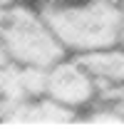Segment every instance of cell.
<instances>
[{
    "label": "cell",
    "instance_id": "4",
    "mask_svg": "<svg viewBox=\"0 0 124 129\" xmlns=\"http://www.w3.org/2000/svg\"><path fill=\"white\" fill-rule=\"evenodd\" d=\"M77 60L84 64V70L94 80L97 94L124 84V47L117 50L112 45V47L82 52V55H77Z\"/></svg>",
    "mask_w": 124,
    "mask_h": 129
},
{
    "label": "cell",
    "instance_id": "2",
    "mask_svg": "<svg viewBox=\"0 0 124 129\" xmlns=\"http://www.w3.org/2000/svg\"><path fill=\"white\" fill-rule=\"evenodd\" d=\"M0 45L20 67L47 70L65 57V47L37 10L8 3L0 8Z\"/></svg>",
    "mask_w": 124,
    "mask_h": 129
},
{
    "label": "cell",
    "instance_id": "5",
    "mask_svg": "<svg viewBox=\"0 0 124 129\" xmlns=\"http://www.w3.org/2000/svg\"><path fill=\"white\" fill-rule=\"evenodd\" d=\"M102 102H107L112 109H117V112L124 117V84L119 87H114V89H109V92H102Z\"/></svg>",
    "mask_w": 124,
    "mask_h": 129
},
{
    "label": "cell",
    "instance_id": "3",
    "mask_svg": "<svg viewBox=\"0 0 124 129\" xmlns=\"http://www.w3.org/2000/svg\"><path fill=\"white\" fill-rule=\"evenodd\" d=\"M42 94L50 97L62 107H70L77 112L79 107H87L97 97V87L84 64L75 60L62 57L60 62L45 70V82H42Z\"/></svg>",
    "mask_w": 124,
    "mask_h": 129
},
{
    "label": "cell",
    "instance_id": "1",
    "mask_svg": "<svg viewBox=\"0 0 124 129\" xmlns=\"http://www.w3.org/2000/svg\"><path fill=\"white\" fill-rule=\"evenodd\" d=\"M42 15L65 52H92L119 45L117 0H40Z\"/></svg>",
    "mask_w": 124,
    "mask_h": 129
},
{
    "label": "cell",
    "instance_id": "6",
    "mask_svg": "<svg viewBox=\"0 0 124 129\" xmlns=\"http://www.w3.org/2000/svg\"><path fill=\"white\" fill-rule=\"evenodd\" d=\"M117 8H119V45L124 47V0H117Z\"/></svg>",
    "mask_w": 124,
    "mask_h": 129
}]
</instances>
